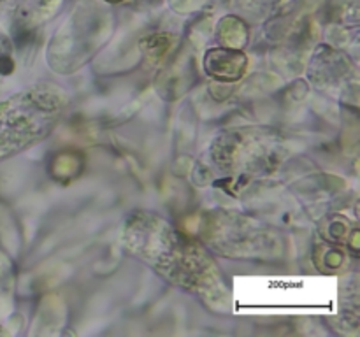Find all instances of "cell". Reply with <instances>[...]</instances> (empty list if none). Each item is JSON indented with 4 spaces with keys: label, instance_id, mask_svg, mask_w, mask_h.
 Instances as JSON below:
<instances>
[{
    "label": "cell",
    "instance_id": "cell-1",
    "mask_svg": "<svg viewBox=\"0 0 360 337\" xmlns=\"http://www.w3.org/2000/svg\"><path fill=\"white\" fill-rule=\"evenodd\" d=\"M13 70V62L7 56H0V72L9 74Z\"/></svg>",
    "mask_w": 360,
    "mask_h": 337
},
{
    "label": "cell",
    "instance_id": "cell-2",
    "mask_svg": "<svg viewBox=\"0 0 360 337\" xmlns=\"http://www.w3.org/2000/svg\"><path fill=\"white\" fill-rule=\"evenodd\" d=\"M108 2H120V0H108Z\"/></svg>",
    "mask_w": 360,
    "mask_h": 337
}]
</instances>
